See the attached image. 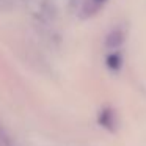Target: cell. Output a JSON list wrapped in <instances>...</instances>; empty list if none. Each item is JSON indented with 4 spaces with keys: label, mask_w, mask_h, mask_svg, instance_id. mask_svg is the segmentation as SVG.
<instances>
[{
    "label": "cell",
    "mask_w": 146,
    "mask_h": 146,
    "mask_svg": "<svg viewBox=\"0 0 146 146\" xmlns=\"http://www.w3.org/2000/svg\"><path fill=\"white\" fill-rule=\"evenodd\" d=\"M123 41H124V35L119 30H115V32H111L110 35L107 36V46L108 47H118Z\"/></svg>",
    "instance_id": "obj_1"
},
{
    "label": "cell",
    "mask_w": 146,
    "mask_h": 146,
    "mask_svg": "<svg viewBox=\"0 0 146 146\" xmlns=\"http://www.w3.org/2000/svg\"><path fill=\"white\" fill-rule=\"evenodd\" d=\"M107 61H108V64H110L111 68H118V66H119V64H118V61H119V60H118L116 55H111V57H108Z\"/></svg>",
    "instance_id": "obj_2"
},
{
    "label": "cell",
    "mask_w": 146,
    "mask_h": 146,
    "mask_svg": "<svg viewBox=\"0 0 146 146\" xmlns=\"http://www.w3.org/2000/svg\"><path fill=\"white\" fill-rule=\"evenodd\" d=\"M94 2H104V0H94Z\"/></svg>",
    "instance_id": "obj_3"
}]
</instances>
